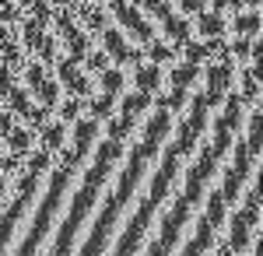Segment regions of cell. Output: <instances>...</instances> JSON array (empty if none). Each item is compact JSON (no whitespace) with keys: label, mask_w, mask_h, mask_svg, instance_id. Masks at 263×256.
I'll return each mask as SVG.
<instances>
[{"label":"cell","mask_w":263,"mask_h":256,"mask_svg":"<svg viewBox=\"0 0 263 256\" xmlns=\"http://www.w3.org/2000/svg\"><path fill=\"white\" fill-rule=\"evenodd\" d=\"M42 78H46V63H42L39 57L28 60V63H25V88H28V92H35Z\"/></svg>","instance_id":"e575fe53"},{"label":"cell","mask_w":263,"mask_h":256,"mask_svg":"<svg viewBox=\"0 0 263 256\" xmlns=\"http://www.w3.org/2000/svg\"><path fill=\"white\" fill-rule=\"evenodd\" d=\"M67 92H70V95H78V99H88V95L95 92V84H91V78H88V74H78V78L67 84Z\"/></svg>","instance_id":"ee69618b"},{"label":"cell","mask_w":263,"mask_h":256,"mask_svg":"<svg viewBox=\"0 0 263 256\" xmlns=\"http://www.w3.org/2000/svg\"><path fill=\"white\" fill-rule=\"evenodd\" d=\"M99 130H102V123L99 119H74V130H70V134H74V148H78V151H81L84 158H88V151H91V144H95V140H99Z\"/></svg>","instance_id":"30bf717a"},{"label":"cell","mask_w":263,"mask_h":256,"mask_svg":"<svg viewBox=\"0 0 263 256\" xmlns=\"http://www.w3.org/2000/svg\"><path fill=\"white\" fill-rule=\"evenodd\" d=\"M0 144H7V151H11V155L25 158L32 148H35V130H32V126H21V123H18V126H14L7 137L0 140Z\"/></svg>","instance_id":"9a60e30c"},{"label":"cell","mask_w":263,"mask_h":256,"mask_svg":"<svg viewBox=\"0 0 263 256\" xmlns=\"http://www.w3.org/2000/svg\"><path fill=\"white\" fill-rule=\"evenodd\" d=\"M260 39V35H256ZM249 35H239V39H232V46H228V53H232V60H239V63H249V57H253V42Z\"/></svg>","instance_id":"d590c367"},{"label":"cell","mask_w":263,"mask_h":256,"mask_svg":"<svg viewBox=\"0 0 263 256\" xmlns=\"http://www.w3.org/2000/svg\"><path fill=\"white\" fill-rule=\"evenodd\" d=\"M32 95L39 99V105H46V109H57V102H60V95H63V84H60L57 78H49V74H46Z\"/></svg>","instance_id":"cb8c5ba5"},{"label":"cell","mask_w":263,"mask_h":256,"mask_svg":"<svg viewBox=\"0 0 263 256\" xmlns=\"http://www.w3.org/2000/svg\"><path fill=\"white\" fill-rule=\"evenodd\" d=\"M256 225H260V221L249 217L242 207L235 211V217H232V232H228V249H232L235 256L246 253V249L253 246V239H256Z\"/></svg>","instance_id":"52a82bcc"},{"label":"cell","mask_w":263,"mask_h":256,"mask_svg":"<svg viewBox=\"0 0 263 256\" xmlns=\"http://www.w3.org/2000/svg\"><path fill=\"white\" fill-rule=\"evenodd\" d=\"M39 134H42V148H46V151H53V155L67 144V126H63V123H46Z\"/></svg>","instance_id":"83f0119b"},{"label":"cell","mask_w":263,"mask_h":256,"mask_svg":"<svg viewBox=\"0 0 263 256\" xmlns=\"http://www.w3.org/2000/svg\"><path fill=\"white\" fill-rule=\"evenodd\" d=\"M137 130V116H130V113H112V116L105 119V137H112V140H126L130 134Z\"/></svg>","instance_id":"44dd1931"},{"label":"cell","mask_w":263,"mask_h":256,"mask_svg":"<svg viewBox=\"0 0 263 256\" xmlns=\"http://www.w3.org/2000/svg\"><path fill=\"white\" fill-rule=\"evenodd\" d=\"M35 57L49 67L53 60L60 57V42H57V32H42V39H39V46H35Z\"/></svg>","instance_id":"4dcf8cb0"},{"label":"cell","mask_w":263,"mask_h":256,"mask_svg":"<svg viewBox=\"0 0 263 256\" xmlns=\"http://www.w3.org/2000/svg\"><path fill=\"white\" fill-rule=\"evenodd\" d=\"M211 246H214V225H211L207 217H200V221H197V235L182 246V256H203Z\"/></svg>","instance_id":"5bb4252c"},{"label":"cell","mask_w":263,"mask_h":256,"mask_svg":"<svg viewBox=\"0 0 263 256\" xmlns=\"http://www.w3.org/2000/svg\"><path fill=\"white\" fill-rule=\"evenodd\" d=\"M99 4H105V0H99Z\"/></svg>","instance_id":"6f0895ef"},{"label":"cell","mask_w":263,"mask_h":256,"mask_svg":"<svg viewBox=\"0 0 263 256\" xmlns=\"http://www.w3.org/2000/svg\"><path fill=\"white\" fill-rule=\"evenodd\" d=\"M260 74H263L260 63H246V70L239 74V95H242L246 109L260 102Z\"/></svg>","instance_id":"9c48e42d"},{"label":"cell","mask_w":263,"mask_h":256,"mask_svg":"<svg viewBox=\"0 0 263 256\" xmlns=\"http://www.w3.org/2000/svg\"><path fill=\"white\" fill-rule=\"evenodd\" d=\"M102 49L109 53V60L116 63V67H123V53H126V39H123V28H102Z\"/></svg>","instance_id":"d6986e66"},{"label":"cell","mask_w":263,"mask_h":256,"mask_svg":"<svg viewBox=\"0 0 263 256\" xmlns=\"http://www.w3.org/2000/svg\"><path fill=\"white\" fill-rule=\"evenodd\" d=\"M53 176H49V186H46V193H42V204L39 211H35V217H32V228H28V235L21 239L18 253L14 256H35L42 246V239L49 235V228H53V221H57V214H60L63 207V193L70 190V179L78 176L74 169H49Z\"/></svg>","instance_id":"7a4b0ae2"},{"label":"cell","mask_w":263,"mask_h":256,"mask_svg":"<svg viewBox=\"0 0 263 256\" xmlns=\"http://www.w3.org/2000/svg\"><path fill=\"white\" fill-rule=\"evenodd\" d=\"M14 126H18V116H14L11 109H4V113H0V140L7 137V134L14 130Z\"/></svg>","instance_id":"c3c4849f"},{"label":"cell","mask_w":263,"mask_h":256,"mask_svg":"<svg viewBox=\"0 0 263 256\" xmlns=\"http://www.w3.org/2000/svg\"><path fill=\"white\" fill-rule=\"evenodd\" d=\"M141 60H144L141 46H137V49H130V46H126V53H123V67H126V63H141Z\"/></svg>","instance_id":"f907efd6"},{"label":"cell","mask_w":263,"mask_h":256,"mask_svg":"<svg viewBox=\"0 0 263 256\" xmlns=\"http://www.w3.org/2000/svg\"><path fill=\"white\" fill-rule=\"evenodd\" d=\"M168 81H172V84H182V88H193V84L200 81V63H190V60L176 63V67L168 70Z\"/></svg>","instance_id":"484cf974"},{"label":"cell","mask_w":263,"mask_h":256,"mask_svg":"<svg viewBox=\"0 0 263 256\" xmlns=\"http://www.w3.org/2000/svg\"><path fill=\"white\" fill-rule=\"evenodd\" d=\"M228 151H232V165H228V169H232V172H235L239 179H249L253 165H256V158L249 155L246 140H242V137H239V140H232V148H228Z\"/></svg>","instance_id":"ac0fdd59"},{"label":"cell","mask_w":263,"mask_h":256,"mask_svg":"<svg viewBox=\"0 0 263 256\" xmlns=\"http://www.w3.org/2000/svg\"><path fill=\"white\" fill-rule=\"evenodd\" d=\"M126 155V148H123V140H112L105 137L99 144V151H95V161H91V169L84 172L81 186L74 190V200H70V211H67V217H63L60 232H57V239H53V249L46 256H70L74 253V242H78V232H81V225L88 221V214H91V207L99 204V193L102 186L109 182V172H112V165L120 161V158Z\"/></svg>","instance_id":"6da1fadb"},{"label":"cell","mask_w":263,"mask_h":256,"mask_svg":"<svg viewBox=\"0 0 263 256\" xmlns=\"http://www.w3.org/2000/svg\"><path fill=\"white\" fill-rule=\"evenodd\" d=\"M246 123V148H249V155L260 158V140H263V113H260V102L256 105H249V116L242 119Z\"/></svg>","instance_id":"4fadbf2b"},{"label":"cell","mask_w":263,"mask_h":256,"mask_svg":"<svg viewBox=\"0 0 263 256\" xmlns=\"http://www.w3.org/2000/svg\"><path fill=\"white\" fill-rule=\"evenodd\" d=\"M242 211L249 217H256V221H260V179H253V182H249V193H246V200H242Z\"/></svg>","instance_id":"74e56055"},{"label":"cell","mask_w":263,"mask_h":256,"mask_svg":"<svg viewBox=\"0 0 263 256\" xmlns=\"http://www.w3.org/2000/svg\"><path fill=\"white\" fill-rule=\"evenodd\" d=\"M18 25H21V28H18V42L25 46V53H35V46H39L42 32H46V25H42V21H35L32 14H25Z\"/></svg>","instance_id":"ffe728a7"},{"label":"cell","mask_w":263,"mask_h":256,"mask_svg":"<svg viewBox=\"0 0 263 256\" xmlns=\"http://www.w3.org/2000/svg\"><path fill=\"white\" fill-rule=\"evenodd\" d=\"M203 7H207V0H179V11H186V14H197Z\"/></svg>","instance_id":"681fc988"},{"label":"cell","mask_w":263,"mask_h":256,"mask_svg":"<svg viewBox=\"0 0 263 256\" xmlns=\"http://www.w3.org/2000/svg\"><path fill=\"white\" fill-rule=\"evenodd\" d=\"M120 109L123 113H130V116H141L151 109V92H141V88H134V92H120Z\"/></svg>","instance_id":"603a6c76"},{"label":"cell","mask_w":263,"mask_h":256,"mask_svg":"<svg viewBox=\"0 0 263 256\" xmlns=\"http://www.w3.org/2000/svg\"><path fill=\"white\" fill-rule=\"evenodd\" d=\"M39 179L42 176H39V172H32V169H21V172H18V182H14L18 197L11 200V207H7L4 217H0V256L7 253L14 228L21 225V217H25V211H28V204L35 200V193H39Z\"/></svg>","instance_id":"3957f363"},{"label":"cell","mask_w":263,"mask_h":256,"mask_svg":"<svg viewBox=\"0 0 263 256\" xmlns=\"http://www.w3.org/2000/svg\"><path fill=\"white\" fill-rule=\"evenodd\" d=\"M57 155H60V165H63V169H74V172L81 169V161H84V155L78 151V148H74V144H70V148L63 144V148L57 151Z\"/></svg>","instance_id":"b9f144b4"},{"label":"cell","mask_w":263,"mask_h":256,"mask_svg":"<svg viewBox=\"0 0 263 256\" xmlns=\"http://www.w3.org/2000/svg\"><path fill=\"white\" fill-rule=\"evenodd\" d=\"M130 35L141 42V46H147V42L158 35V32H155V21H151V18H141L137 25H134V28H130Z\"/></svg>","instance_id":"ab89813d"},{"label":"cell","mask_w":263,"mask_h":256,"mask_svg":"<svg viewBox=\"0 0 263 256\" xmlns=\"http://www.w3.org/2000/svg\"><path fill=\"white\" fill-rule=\"evenodd\" d=\"M158 25L165 28V35L172 39V46H176V49H179V46H182L186 39H193V25H190L186 18H179L176 11H168V14H165V18L158 21Z\"/></svg>","instance_id":"2e32d148"},{"label":"cell","mask_w":263,"mask_h":256,"mask_svg":"<svg viewBox=\"0 0 263 256\" xmlns=\"http://www.w3.org/2000/svg\"><path fill=\"white\" fill-rule=\"evenodd\" d=\"M21 165H25V158L11 155V151H7V155L0 151V176H18V172H21Z\"/></svg>","instance_id":"bcb514c9"},{"label":"cell","mask_w":263,"mask_h":256,"mask_svg":"<svg viewBox=\"0 0 263 256\" xmlns=\"http://www.w3.org/2000/svg\"><path fill=\"white\" fill-rule=\"evenodd\" d=\"M214 256H235V253H232V249H228V242H224V246H218V249H214Z\"/></svg>","instance_id":"11a10c76"},{"label":"cell","mask_w":263,"mask_h":256,"mask_svg":"<svg viewBox=\"0 0 263 256\" xmlns=\"http://www.w3.org/2000/svg\"><path fill=\"white\" fill-rule=\"evenodd\" d=\"M18 84V67H11V63H0V99L11 92Z\"/></svg>","instance_id":"f6af8a7d"},{"label":"cell","mask_w":263,"mask_h":256,"mask_svg":"<svg viewBox=\"0 0 263 256\" xmlns=\"http://www.w3.org/2000/svg\"><path fill=\"white\" fill-rule=\"evenodd\" d=\"M203 217L214 225V232L224 225V217H228V204H224L221 190H211V193H207V214H203Z\"/></svg>","instance_id":"4316f807"},{"label":"cell","mask_w":263,"mask_h":256,"mask_svg":"<svg viewBox=\"0 0 263 256\" xmlns=\"http://www.w3.org/2000/svg\"><path fill=\"white\" fill-rule=\"evenodd\" d=\"M99 78H102V92H109V95H120L123 88H126V74H123L116 63H109Z\"/></svg>","instance_id":"f1b7e54d"},{"label":"cell","mask_w":263,"mask_h":256,"mask_svg":"<svg viewBox=\"0 0 263 256\" xmlns=\"http://www.w3.org/2000/svg\"><path fill=\"white\" fill-rule=\"evenodd\" d=\"M193 214V204L186 197H176L172 200V211L162 217V232H158V242H165L168 249H176V242H179V232L186 228V221Z\"/></svg>","instance_id":"8992f818"},{"label":"cell","mask_w":263,"mask_h":256,"mask_svg":"<svg viewBox=\"0 0 263 256\" xmlns=\"http://www.w3.org/2000/svg\"><path fill=\"white\" fill-rule=\"evenodd\" d=\"M147 60L165 67V63H172V60H176V46H172V42H162L158 35H155V39L147 42Z\"/></svg>","instance_id":"f546056e"},{"label":"cell","mask_w":263,"mask_h":256,"mask_svg":"<svg viewBox=\"0 0 263 256\" xmlns=\"http://www.w3.org/2000/svg\"><path fill=\"white\" fill-rule=\"evenodd\" d=\"M242 7H260V0H232V11H242Z\"/></svg>","instance_id":"f5cc1de1"},{"label":"cell","mask_w":263,"mask_h":256,"mask_svg":"<svg viewBox=\"0 0 263 256\" xmlns=\"http://www.w3.org/2000/svg\"><path fill=\"white\" fill-rule=\"evenodd\" d=\"M232 32H235V35H249V39H256V35H260V7H242V11H235V18H232Z\"/></svg>","instance_id":"e0dca14e"},{"label":"cell","mask_w":263,"mask_h":256,"mask_svg":"<svg viewBox=\"0 0 263 256\" xmlns=\"http://www.w3.org/2000/svg\"><path fill=\"white\" fill-rule=\"evenodd\" d=\"M53 63H57V81H60V84H70V81L81 74V70H78V60H70V57H57Z\"/></svg>","instance_id":"8d00e7d4"},{"label":"cell","mask_w":263,"mask_h":256,"mask_svg":"<svg viewBox=\"0 0 263 256\" xmlns=\"http://www.w3.org/2000/svg\"><path fill=\"white\" fill-rule=\"evenodd\" d=\"M147 256H172V249H168L165 242H158V239H155V242L147 246Z\"/></svg>","instance_id":"816d5d0a"},{"label":"cell","mask_w":263,"mask_h":256,"mask_svg":"<svg viewBox=\"0 0 263 256\" xmlns=\"http://www.w3.org/2000/svg\"><path fill=\"white\" fill-rule=\"evenodd\" d=\"M112 14H116V21H120V25L126 28V32H130V28H134V25H137V21L144 18V11L137 7V4H134V0H126V4H123L120 11H112Z\"/></svg>","instance_id":"836d02e7"},{"label":"cell","mask_w":263,"mask_h":256,"mask_svg":"<svg viewBox=\"0 0 263 256\" xmlns=\"http://www.w3.org/2000/svg\"><path fill=\"white\" fill-rule=\"evenodd\" d=\"M193 21H197L200 39H207V35H224V32H228L224 11H214V7H203V11H197V14H193Z\"/></svg>","instance_id":"8fae6325"},{"label":"cell","mask_w":263,"mask_h":256,"mask_svg":"<svg viewBox=\"0 0 263 256\" xmlns=\"http://www.w3.org/2000/svg\"><path fill=\"white\" fill-rule=\"evenodd\" d=\"M84 105H88V113H91V119H99V123H105V119L116 113V95H109V92H102V95H95V99H84Z\"/></svg>","instance_id":"d4e9b609"},{"label":"cell","mask_w":263,"mask_h":256,"mask_svg":"<svg viewBox=\"0 0 263 256\" xmlns=\"http://www.w3.org/2000/svg\"><path fill=\"white\" fill-rule=\"evenodd\" d=\"M4 193H7V176H0V200H4Z\"/></svg>","instance_id":"9f6ffc18"},{"label":"cell","mask_w":263,"mask_h":256,"mask_svg":"<svg viewBox=\"0 0 263 256\" xmlns=\"http://www.w3.org/2000/svg\"><path fill=\"white\" fill-rule=\"evenodd\" d=\"M232 140H235V134H232L228 126H221V123L214 119V140H211L214 155H218V158H224V155H228V148H232Z\"/></svg>","instance_id":"d6a6232c"},{"label":"cell","mask_w":263,"mask_h":256,"mask_svg":"<svg viewBox=\"0 0 263 256\" xmlns=\"http://www.w3.org/2000/svg\"><path fill=\"white\" fill-rule=\"evenodd\" d=\"M84 63H88V70H91V74H102V70H105L112 60H109V53H105V49H88Z\"/></svg>","instance_id":"7bdbcfd3"},{"label":"cell","mask_w":263,"mask_h":256,"mask_svg":"<svg viewBox=\"0 0 263 256\" xmlns=\"http://www.w3.org/2000/svg\"><path fill=\"white\" fill-rule=\"evenodd\" d=\"M218 169H221V158L214 155L211 144H203L200 151H197V158H193V165L186 169V186H182V197L190 200L193 207H200L203 186H207V179L218 176Z\"/></svg>","instance_id":"277c9868"},{"label":"cell","mask_w":263,"mask_h":256,"mask_svg":"<svg viewBox=\"0 0 263 256\" xmlns=\"http://www.w3.org/2000/svg\"><path fill=\"white\" fill-rule=\"evenodd\" d=\"M182 53H186V60H190V63H203V60H207V49H203V42H193V39H186L179 46Z\"/></svg>","instance_id":"7dc6e473"},{"label":"cell","mask_w":263,"mask_h":256,"mask_svg":"<svg viewBox=\"0 0 263 256\" xmlns=\"http://www.w3.org/2000/svg\"><path fill=\"white\" fill-rule=\"evenodd\" d=\"M60 105V119L63 123H74V119L84 113V99H78V95H70L67 102H57Z\"/></svg>","instance_id":"f35d334b"},{"label":"cell","mask_w":263,"mask_h":256,"mask_svg":"<svg viewBox=\"0 0 263 256\" xmlns=\"http://www.w3.org/2000/svg\"><path fill=\"white\" fill-rule=\"evenodd\" d=\"M214 11H232V0H211Z\"/></svg>","instance_id":"db71d44e"},{"label":"cell","mask_w":263,"mask_h":256,"mask_svg":"<svg viewBox=\"0 0 263 256\" xmlns=\"http://www.w3.org/2000/svg\"><path fill=\"white\" fill-rule=\"evenodd\" d=\"M25 161H28V169H32V172L46 176V172L53 169V151H46V148H32V151L25 155Z\"/></svg>","instance_id":"1f68e13d"},{"label":"cell","mask_w":263,"mask_h":256,"mask_svg":"<svg viewBox=\"0 0 263 256\" xmlns=\"http://www.w3.org/2000/svg\"><path fill=\"white\" fill-rule=\"evenodd\" d=\"M203 130H207V102H203V92H197L193 95V105H190V113L179 119V137H176V151L182 155H193V148L200 144Z\"/></svg>","instance_id":"5b68a950"},{"label":"cell","mask_w":263,"mask_h":256,"mask_svg":"<svg viewBox=\"0 0 263 256\" xmlns=\"http://www.w3.org/2000/svg\"><path fill=\"white\" fill-rule=\"evenodd\" d=\"M134 88L151 92V95L162 92V88H165V67H162V63H151V60H147V63L141 60V63L134 67Z\"/></svg>","instance_id":"ba28073f"},{"label":"cell","mask_w":263,"mask_h":256,"mask_svg":"<svg viewBox=\"0 0 263 256\" xmlns=\"http://www.w3.org/2000/svg\"><path fill=\"white\" fill-rule=\"evenodd\" d=\"M49 119H53V109H46V105H32V113L25 116V123H28V126L39 134V130L46 126V123H49Z\"/></svg>","instance_id":"60d3db41"},{"label":"cell","mask_w":263,"mask_h":256,"mask_svg":"<svg viewBox=\"0 0 263 256\" xmlns=\"http://www.w3.org/2000/svg\"><path fill=\"white\" fill-rule=\"evenodd\" d=\"M4 99H7V109H11L18 119H25L28 113H32V92H28L25 84H14V88H11Z\"/></svg>","instance_id":"7402d4cb"},{"label":"cell","mask_w":263,"mask_h":256,"mask_svg":"<svg viewBox=\"0 0 263 256\" xmlns=\"http://www.w3.org/2000/svg\"><path fill=\"white\" fill-rule=\"evenodd\" d=\"M57 39L67 42V57H70V60H78V63H81V60L88 57V49H91V35L84 32L81 25H70V28H67L63 35H57Z\"/></svg>","instance_id":"7c38bea8"}]
</instances>
